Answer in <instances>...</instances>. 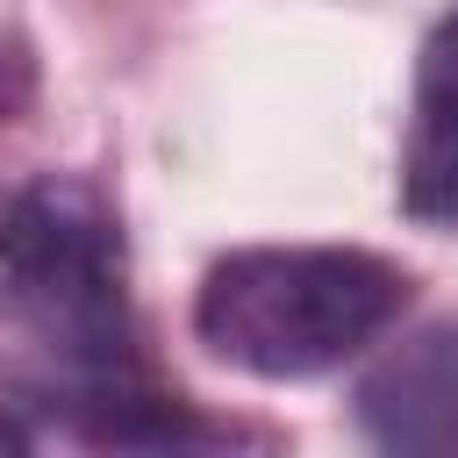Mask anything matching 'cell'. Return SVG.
I'll return each instance as SVG.
<instances>
[{"mask_svg": "<svg viewBox=\"0 0 458 458\" xmlns=\"http://www.w3.org/2000/svg\"><path fill=\"white\" fill-rule=\"evenodd\" d=\"M401 208L429 229L458 222V14L422 36L415 57V107L401 150Z\"/></svg>", "mask_w": 458, "mask_h": 458, "instance_id": "3957f363", "label": "cell"}, {"mask_svg": "<svg viewBox=\"0 0 458 458\" xmlns=\"http://www.w3.org/2000/svg\"><path fill=\"white\" fill-rule=\"evenodd\" d=\"M408 272L351 243H250L208 265L193 336L250 379H315L358 358L408 308Z\"/></svg>", "mask_w": 458, "mask_h": 458, "instance_id": "7a4b0ae2", "label": "cell"}, {"mask_svg": "<svg viewBox=\"0 0 458 458\" xmlns=\"http://www.w3.org/2000/svg\"><path fill=\"white\" fill-rule=\"evenodd\" d=\"M0 308L14 329L7 379L93 444H215L179 394L136 358L122 222L86 179H36L0 215Z\"/></svg>", "mask_w": 458, "mask_h": 458, "instance_id": "6da1fadb", "label": "cell"}, {"mask_svg": "<svg viewBox=\"0 0 458 458\" xmlns=\"http://www.w3.org/2000/svg\"><path fill=\"white\" fill-rule=\"evenodd\" d=\"M21 444H29V437H21V422H7V415H0V451H21Z\"/></svg>", "mask_w": 458, "mask_h": 458, "instance_id": "5b68a950", "label": "cell"}, {"mask_svg": "<svg viewBox=\"0 0 458 458\" xmlns=\"http://www.w3.org/2000/svg\"><path fill=\"white\" fill-rule=\"evenodd\" d=\"M29 93H36V72H29L21 43H0V122H14L29 107Z\"/></svg>", "mask_w": 458, "mask_h": 458, "instance_id": "277c9868", "label": "cell"}]
</instances>
